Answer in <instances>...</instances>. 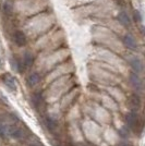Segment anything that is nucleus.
<instances>
[{"label":"nucleus","instance_id":"obj_6","mask_svg":"<svg viewBox=\"0 0 145 146\" xmlns=\"http://www.w3.org/2000/svg\"><path fill=\"white\" fill-rule=\"evenodd\" d=\"M123 45L129 49H132V50H135L136 49V43H135V40H134V38L133 36L131 35H126V36L123 37Z\"/></svg>","mask_w":145,"mask_h":146},{"label":"nucleus","instance_id":"obj_3","mask_svg":"<svg viewBox=\"0 0 145 146\" xmlns=\"http://www.w3.org/2000/svg\"><path fill=\"white\" fill-rule=\"evenodd\" d=\"M130 82L136 91H140L142 88V81H141L140 76L136 73H131L130 74Z\"/></svg>","mask_w":145,"mask_h":146},{"label":"nucleus","instance_id":"obj_10","mask_svg":"<svg viewBox=\"0 0 145 146\" xmlns=\"http://www.w3.org/2000/svg\"><path fill=\"white\" fill-rule=\"evenodd\" d=\"M130 105L134 107V108H139L141 105V98L138 94H133L132 96L130 97Z\"/></svg>","mask_w":145,"mask_h":146},{"label":"nucleus","instance_id":"obj_7","mask_svg":"<svg viewBox=\"0 0 145 146\" xmlns=\"http://www.w3.org/2000/svg\"><path fill=\"white\" fill-rule=\"evenodd\" d=\"M118 21H119V23L122 24L123 26H126V27H129L130 25H131V21H130V18L128 17V14L124 11H121L119 12L118 14Z\"/></svg>","mask_w":145,"mask_h":146},{"label":"nucleus","instance_id":"obj_14","mask_svg":"<svg viewBox=\"0 0 145 146\" xmlns=\"http://www.w3.org/2000/svg\"><path fill=\"white\" fill-rule=\"evenodd\" d=\"M134 20H135L136 22H141V21H142V15H141V12L138 11V10H135V11H134Z\"/></svg>","mask_w":145,"mask_h":146},{"label":"nucleus","instance_id":"obj_13","mask_svg":"<svg viewBox=\"0 0 145 146\" xmlns=\"http://www.w3.org/2000/svg\"><path fill=\"white\" fill-rule=\"evenodd\" d=\"M23 62H24V66L26 68L31 67V66L33 64V57H32V55H31V54H29V52H26V54L24 55Z\"/></svg>","mask_w":145,"mask_h":146},{"label":"nucleus","instance_id":"obj_15","mask_svg":"<svg viewBox=\"0 0 145 146\" xmlns=\"http://www.w3.org/2000/svg\"><path fill=\"white\" fill-rule=\"evenodd\" d=\"M117 2H118V6H120V7L126 6V1H124V0H117Z\"/></svg>","mask_w":145,"mask_h":146},{"label":"nucleus","instance_id":"obj_9","mask_svg":"<svg viewBox=\"0 0 145 146\" xmlns=\"http://www.w3.org/2000/svg\"><path fill=\"white\" fill-rule=\"evenodd\" d=\"M136 122H138V116H136V113L135 112H129L127 115V123L128 125L130 127L131 129H133L135 125H136Z\"/></svg>","mask_w":145,"mask_h":146},{"label":"nucleus","instance_id":"obj_12","mask_svg":"<svg viewBox=\"0 0 145 146\" xmlns=\"http://www.w3.org/2000/svg\"><path fill=\"white\" fill-rule=\"evenodd\" d=\"M2 10H3V13H5L6 15H12L13 7L10 2H5L3 6H2Z\"/></svg>","mask_w":145,"mask_h":146},{"label":"nucleus","instance_id":"obj_8","mask_svg":"<svg viewBox=\"0 0 145 146\" xmlns=\"http://www.w3.org/2000/svg\"><path fill=\"white\" fill-rule=\"evenodd\" d=\"M14 42L17 43V45L19 46H24L26 45V36H25V34L23 32H15V34H14Z\"/></svg>","mask_w":145,"mask_h":146},{"label":"nucleus","instance_id":"obj_4","mask_svg":"<svg viewBox=\"0 0 145 146\" xmlns=\"http://www.w3.org/2000/svg\"><path fill=\"white\" fill-rule=\"evenodd\" d=\"M41 81V76H39V74L36 72L32 73L30 74L29 76H27V79H26V83H27V85L31 86V87H33V86H35L38 84V82Z\"/></svg>","mask_w":145,"mask_h":146},{"label":"nucleus","instance_id":"obj_17","mask_svg":"<svg viewBox=\"0 0 145 146\" xmlns=\"http://www.w3.org/2000/svg\"><path fill=\"white\" fill-rule=\"evenodd\" d=\"M120 146H131L130 144H128V143H123V144H121Z\"/></svg>","mask_w":145,"mask_h":146},{"label":"nucleus","instance_id":"obj_5","mask_svg":"<svg viewBox=\"0 0 145 146\" xmlns=\"http://www.w3.org/2000/svg\"><path fill=\"white\" fill-rule=\"evenodd\" d=\"M129 62H130V66L133 69V71L136 73V74L142 71L143 66H142V62H141V60H140L139 58H132V59H130Z\"/></svg>","mask_w":145,"mask_h":146},{"label":"nucleus","instance_id":"obj_16","mask_svg":"<svg viewBox=\"0 0 145 146\" xmlns=\"http://www.w3.org/2000/svg\"><path fill=\"white\" fill-rule=\"evenodd\" d=\"M31 146H43L42 143H33V144H31Z\"/></svg>","mask_w":145,"mask_h":146},{"label":"nucleus","instance_id":"obj_2","mask_svg":"<svg viewBox=\"0 0 145 146\" xmlns=\"http://www.w3.org/2000/svg\"><path fill=\"white\" fill-rule=\"evenodd\" d=\"M1 80L3 82V84L10 90V91H17V83L13 76H11L10 74H3L1 76Z\"/></svg>","mask_w":145,"mask_h":146},{"label":"nucleus","instance_id":"obj_11","mask_svg":"<svg viewBox=\"0 0 145 146\" xmlns=\"http://www.w3.org/2000/svg\"><path fill=\"white\" fill-rule=\"evenodd\" d=\"M45 124H46L47 129L50 130V131H54L55 129H56V127H57V123H56V121H55L51 117H46L45 118Z\"/></svg>","mask_w":145,"mask_h":146},{"label":"nucleus","instance_id":"obj_1","mask_svg":"<svg viewBox=\"0 0 145 146\" xmlns=\"http://www.w3.org/2000/svg\"><path fill=\"white\" fill-rule=\"evenodd\" d=\"M7 136H10L12 139H15V140H19L23 136V131L20 128L15 127V125H9L7 127Z\"/></svg>","mask_w":145,"mask_h":146}]
</instances>
